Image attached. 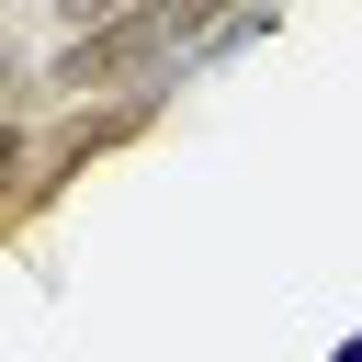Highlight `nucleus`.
I'll use <instances>...</instances> for the list:
<instances>
[{"label": "nucleus", "instance_id": "nucleus-1", "mask_svg": "<svg viewBox=\"0 0 362 362\" xmlns=\"http://www.w3.org/2000/svg\"><path fill=\"white\" fill-rule=\"evenodd\" d=\"M192 34H215V0H124L113 23H90V34L57 45L45 90H68V102H90V90H136V79H158Z\"/></svg>", "mask_w": 362, "mask_h": 362}, {"label": "nucleus", "instance_id": "nucleus-2", "mask_svg": "<svg viewBox=\"0 0 362 362\" xmlns=\"http://www.w3.org/2000/svg\"><path fill=\"white\" fill-rule=\"evenodd\" d=\"M23 158H34V147H23V124L0 113V204H11V181H23Z\"/></svg>", "mask_w": 362, "mask_h": 362}, {"label": "nucleus", "instance_id": "nucleus-3", "mask_svg": "<svg viewBox=\"0 0 362 362\" xmlns=\"http://www.w3.org/2000/svg\"><path fill=\"white\" fill-rule=\"evenodd\" d=\"M113 11H124V0H57V23H68V34H90V23H113Z\"/></svg>", "mask_w": 362, "mask_h": 362}, {"label": "nucleus", "instance_id": "nucleus-4", "mask_svg": "<svg viewBox=\"0 0 362 362\" xmlns=\"http://www.w3.org/2000/svg\"><path fill=\"white\" fill-rule=\"evenodd\" d=\"M0 90H23V45L11 34H0Z\"/></svg>", "mask_w": 362, "mask_h": 362}]
</instances>
